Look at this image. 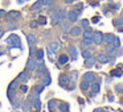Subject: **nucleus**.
<instances>
[{
	"instance_id": "obj_1",
	"label": "nucleus",
	"mask_w": 123,
	"mask_h": 112,
	"mask_svg": "<svg viewBox=\"0 0 123 112\" xmlns=\"http://www.w3.org/2000/svg\"><path fill=\"white\" fill-rule=\"evenodd\" d=\"M66 16H68L66 11H65V9H61V11L56 12V13L52 16V21H53V24H58V22H62V21H64Z\"/></svg>"
},
{
	"instance_id": "obj_2",
	"label": "nucleus",
	"mask_w": 123,
	"mask_h": 112,
	"mask_svg": "<svg viewBox=\"0 0 123 112\" xmlns=\"http://www.w3.org/2000/svg\"><path fill=\"white\" fill-rule=\"evenodd\" d=\"M7 42H8L12 48L21 49V41H20L19 36H16V34H11V36H9V37L7 38Z\"/></svg>"
},
{
	"instance_id": "obj_3",
	"label": "nucleus",
	"mask_w": 123,
	"mask_h": 112,
	"mask_svg": "<svg viewBox=\"0 0 123 112\" xmlns=\"http://www.w3.org/2000/svg\"><path fill=\"white\" fill-rule=\"evenodd\" d=\"M102 41H103V34H102L101 32L93 33V42H94V44L99 45V44H102Z\"/></svg>"
},
{
	"instance_id": "obj_4",
	"label": "nucleus",
	"mask_w": 123,
	"mask_h": 112,
	"mask_svg": "<svg viewBox=\"0 0 123 112\" xmlns=\"http://www.w3.org/2000/svg\"><path fill=\"white\" fill-rule=\"evenodd\" d=\"M78 16H80V12H75V11H70L69 13H68V19H69V21H72V22L77 21Z\"/></svg>"
},
{
	"instance_id": "obj_5",
	"label": "nucleus",
	"mask_w": 123,
	"mask_h": 112,
	"mask_svg": "<svg viewBox=\"0 0 123 112\" xmlns=\"http://www.w3.org/2000/svg\"><path fill=\"white\" fill-rule=\"evenodd\" d=\"M69 32L73 37H77V36H80L82 33V29H81V27H73V28H70Z\"/></svg>"
},
{
	"instance_id": "obj_6",
	"label": "nucleus",
	"mask_w": 123,
	"mask_h": 112,
	"mask_svg": "<svg viewBox=\"0 0 123 112\" xmlns=\"http://www.w3.org/2000/svg\"><path fill=\"white\" fill-rule=\"evenodd\" d=\"M37 69V61H35V59H29L28 61V71H33V70Z\"/></svg>"
},
{
	"instance_id": "obj_7",
	"label": "nucleus",
	"mask_w": 123,
	"mask_h": 112,
	"mask_svg": "<svg viewBox=\"0 0 123 112\" xmlns=\"http://www.w3.org/2000/svg\"><path fill=\"white\" fill-rule=\"evenodd\" d=\"M48 49H49V50H52L53 53H56V51L60 49V44L58 42H50V44H49V46H48Z\"/></svg>"
},
{
	"instance_id": "obj_8",
	"label": "nucleus",
	"mask_w": 123,
	"mask_h": 112,
	"mask_svg": "<svg viewBox=\"0 0 123 112\" xmlns=\"http://www.w3.org/2000/svg\"><path fill=\"white\" fill-rule=\"evenodd\" d=\"M114 38H115V36H112L111 33H107V34H103V41H105L106 44L112 42V41H114Z\"/></svg>"
},
{
	"instance_id": "obj_9",
	"label": "nucleus",
	"mask_w": 123,
	"mask_h": 112,
	"mask_svg": "<svg viewBox=\"0 0 123 112\" xmlns=\"http://www.w3.org/2000/svg\"><path fill=\"white\" fill-rule=\"evenodd\" d=\"M69 50H70V56H72V59H73V61H75V59L78 58V50H77V48H74V46H73V48H70Z\"/></svg>"
},
{
	"instance_id": "obj_10",
	"label": "nucleus",
	"mask_w": 123,
	"mask_h": 112,
	"mask_svg": "<svg viewBox=\"0 0 123 112\" xmlns=\"http://www.w3.org/2000/svg\"><path fill=\"white\" fill-rule=\"evenodd\" d=\"M27 79H28V70L19 74V78H17V80H19V82H27Z\"/></svg>"
},
{
	"instance_id": "obj_11",
	"label": "nucleus",
	"mask_w": 123,
	"mask_h": 112,
	"mask_svg": "<svg viewBox=\"0 0 123 112\" xmlns=\"http://www.w3.org/2000/svg\"><path fill=\"white\" fill-rule=\"evenodd\" d=\"M94 78H95V77H94L93 73H86V74L83 75V79L87 80V82H90V83H93V82H94Z\"/></svg>"
},
{
	"instance_id": "obj_12",
	"label": "nucleus",
	"mask_w": 123,
	"mask_h": 112,
	"mask_svg": "<svg viewBox=\"0 0 123 112\" xmlns=\"http://www.w3.org/2000/svg\"><path fill=\"white\" fill-rule=\"evenodd\" d=\"M8 19H13V20H17L20 17V12H17V11H12V12H9L8 15Z\"/></svg>"
},
{
	"instance_id": "obj_13",
	"label": "nucleus",
	"mask_w": 123,
	"mask_h": 112,
	"mask_svg": "<svg viewBox=\"0 0 123 112\" xmlns=\"http://www.w3.org/2000/svg\"><path fill=\"white\" fill-rule=\"evenodd\" d=\"M68 61H69V57L66 54H62L58 58V65H65V63H68Z\"/></svg>"
},
{
	"instance_id": "obj_14",
	"label": "nucleus",
	"mask_w": 123,
	"mask_h": 112,
	"mask_svg": "<svg viewBox=\"0 0 123 112\" xmlns=\"http://www.w3.org/2000/svg\"><path fill=\"white\" fill-rule=\"evenodd\" d=\"M44 87H45V86H44V84H40V86H36V87H35V98H38V95H40V94L43 92Z\"/></svg>"
},
{
	"instance_id": "obj_15",
	"label": "nucleus",
	"mask_w": 123,
	"mask_h": 112,
	"mask_svg": "<svg viewBox=\"0 0 123 112\" xmlns=\"http://www.w3.org/2000/svg\"><path fill=\"white\" fill-rule=\"evenodd\" d=\"M32 107L35 109H40V107H41V100L38 98H35L33 99V101H32Z\"/></svg>"
},
{
	"instance_id": "obj_16",
	"label": "nucleus",
	"mask_w": 123,
	"mask_h": 112,
	"mask_svg": "<svg viewBox=\"0 0 123 112\" xmlns=\"http://www.w3.org/2000/svg\"><path fill=\"white\" fill-rule=\"evenodd\" d=\"M94 63H95V59H94L93 57H90V58H86V61H85V66H86V67H93Z\"/></svg>"
},
{
	"instance_id": "obj_17",
	"label": "nucleus",
	"mask_w": 123,
	"mask_h": 112,
	"mask_svg": "<svg viewBox=\"0 0 123 112\" xmlns=\"http://www.w3.org/2000/svg\"><path fill=\"white\" fill-rule=\"evenodd\" d=\"M60 80H61V86H66L70 79H69L68 75H61V77H60Z\"/></svg>"
},
{
	"instance_id": "obj_18",
	"label": "nucleus",
	"mask_w": 123,
	"mask_h": 112,
	"mask_svg": "<svg viewBox=\"0 0 123 112\" xmlns=\"http://www.w3.org/2000/svg\"><path fill=\"white\" fill-rule=\"evenodd\" d=\"M91 91H93V94L91 95H95V94H98V91H99V84L98 83H91Z\"/></svg>"
},
{
	"instance_id": "obj_19",
	"label": "nucleus",
	"mask_w": 123,
	"mask_h": 112,
	"mask_svg": "<svg viewBox=\"0 0 123 112\" xmlns=\"http://www.w3.org/2000/svg\"><path fill=\"white\" fill-rule=\"evenodd\" d=\"M41 7H44V6H43V0H38V1H36V3L33 4L32 9H33V11H38Z\"/></svg>"
},
{
	"instance_id": "obj_20",
	"label": "nucleus",
	"mask_w": 123,
	"mask_h": 112,
	"mask_svg": "<svg viewBox=\"0 0 123 112\" xmlns=\"http://www.w3.org/2000/svg\"><path fill=\"white\" fill-rule=\"evenodd\" d=\"M97 59H98V61L101 62V63H106V62H109V61H107V57L105 56V54H98Z\"/></svg>"
},
{
	"instance_id": "obj_21",
	"label": "nucleus",
	"mask_w": 123,
	"mask_h": 112,
	"mask_svg": "<svg viewBox=\"0 0 123 112\" xmlns=\"http://www.w3.org/2000/svg\"><path fill=\"white\" fill-rule=\"evenodd\" d=\"M82 34H83V38H93V32L90 29H86Z\"/></svg>"
},
{
	"instance_id": "obj_22",
	"label": "nucleus",
	"mask_w": 123,
	"mask_h": 112,
	"mask_svg": "<svg viewBox=\"0 0 123 112\" xmlns=\"http://www.w3.org/2000/svg\"><path fill=\"white\" fill-rule=\"evenodd\" d=\"M29 108H31V103L29 101H24V104H23V112H29Z\"/></svg>"
},
{
	"instance_id": "obj_23",
	"label": "nucleus",
	"mask_w": 123,
	"mask_h": 112,
	"mask_svg": "<svg viewBox=\"0 0 123 112\" xmlns=\"http://www.w3.org/2000/svg\"><path fill=\"white\" fill-rule=\"evenodd\" d=\"M27 38H28V44H29V45H32V44L36 42V37L33 34H28Z\"/></svg>"
},
{
	"instance_id": "obj_24",
	"label": "nucleus",
	"mask_w": 123,
	"mask_h": 112,
	"mask_svg": "<svg viewBox=\"0 0 123 112\" xmlns=\"http://www.w3.org/2000/svg\"><path fill=\"white\" fill-rule=\"evenodd\" d=\"M36 57H37V59H44V50L43 49H38L36 51Z\"/></svg>"
},
{
	"instance_id": "obj_25",
	"label": "nucleus",
	"mask_w": 123,
	"mask_h": 112,
	"mask_svg": "<svg viewBox=\"0 0 123 112\" xmlns=\"http://www.w3.org/2000/svg\"><path fill=\"white\" fill-rule=\"evenodd\" d=\"M107 53H109L110 56H114V54L117 53V48H115V46H109V48H107Z\"/></svg>"
},
{
	"instance_id": "obj_26",
	"label": "nucleus",
	"mask_w": 123,
	"mask_h": 112,
	"mask_svg": "<svg viewBox=\"0 0 123 112\" xmlns=\"http://www.w3.org/2000/svg\"><path fill=\"white\" fill-rule=\"evenodd\" d=\"M91 44H93V38H83L82 46H87V45H91Z\"/></svg>"
},
{
	"instance_id": "obj_27",
	"label": "nucleus",
	"mask_w": 123,
	"mask_h": 112,
	"mask_svg": "<svg viewBox=\"0 0 123 112\" xmlns=\"http://www.w3.org/2000/svg\"><path fill=\"white\" fill-rule=\"evenodd\" d=\"M89 86H90V82H87V80L83 79V80H82V83H81V88H82V90H87Z\"/></svg>"
},
{
	"instance_id": "obj_28",
	"label": "nucleus",
	"mask_w": 123,
	"mask_h": 112,
	"mask_svg": "<svg viewBox=\"0 0 123 112\" xmlns=\"http://www.w3.org/2000/svg\"><path fill=\"white\" fill-rule=\"evenodd\" d=\"M82 57L83 58H90L91 57V50H83L82 51Z\"/></svg>"
},
{
	"instance_id": "obj_29",
	"label": "nucleus",
	"mask_w": 123,
	"mask_h": 112,
	"mask_svg": "<svg viewBox=\"0 0 123 112\" xmlns=\"http://www.w3.org/2000/svg\"><path fill=\"white\" fill-rule=\"evenodd\" d=\"M17 86H19V80H13V82L11 83V84H9V88H12V90H16L17 88Z\"/></svg>"
},
{
	"instance_id": "obj_30",
	"label": "nucleus",
	"mask_w": 123,
	"mask_h": 112,
	"mask_svg": "<svg viewBox=\"0 0 123 112\" xmlns=\"http://www.w3.org/2000/svg\"><path fill=\"white\" fill-rule=\"evenodd\" d=\"M114 25L115 27H119V25H123V17H120V19H117L114 21Z\"/></svg>"
},
{
	"instance_id": "obj_31",
	"label": "nucleus",
	"mask_w": 123,
	"mask_h": 112,
	"mask_svg": "<svg viewBox=\"0 0 123 112\" xmlns=\"http://www.w3.org/2000/svg\"><path fill=\"white\" fill-rule=\"evenodd\" d=\"M52 3H53V0H43V6H44V7L50 6Z\"/></svg>"
},
{
	"instance_id": "obj_32",
	"label": "nucleus",
	"mask_w": 123,
	"mask_h": 112,
	"mask_svg": "<svg viewBox=\"0 0 123 112\" xmlns=\"http://www.w3.org/2000/svg\"><path fill=\"white\" fill-rule=\"evenodd\" d=\"M48 84H50V77L46 75V78L44 79V86H48Z\"/></svg>"
},
{
	"instance_id": "obj_33",
	"label": "nucleus",
	"mask_w": 123,
	"mask_h": 112,
	"mask_svg": "<svg viewBox=\"0 0 123 112\" xmlns=\"http://www.w3.org/2000/svg\"><path fill=\"white\" fill-rule=\"evenodd\" d=\"M20 106H21V103H20L19 99H17V100H15V103H13V108H15V109H17Z\"/></svg>"
},
{
	"instance_id": "obj_34",
	"label": "nucleus",
	"mask_w": 123,
	"mask_h": 112,
	"mask_svg": "<svg viewBox=\"0 0 123 112\" xmlns=\"http://www.w3.org/2000/svg\"><path fill=\"white\" fill-rule=\"evenodd\" d=\"M48 57L50 58V61H54V56H53V51L48 49Z\"/></svg>"
},
{
	"instance_id": "obj_35",
	"label": "nucleus",
	"mask_w": 123,
	"mask_h": 112,
	"mask_svg": "<svg viewBox=\"0 0 123 112\" xmlns=\"http://www.w3.org/2000/svg\"><path fill=\"white\" fill-rule=\"evenodd\" d=\"M114 45H115V48H117V46H119V45H120V41H119V38H117V37L114 38Z\"/></svg>"
},
{
	"instance_id": "obj_36",
	"label": "nucleus",
	"mask_w": 123,
	"mask_h": 112,
	"mask_svg": "<svg viewBox=\"0 0 123 112\" xmlns=\"http://www.w3.org/2000/svg\"><path fill=\"white\" fill-rule=\"evenodd\" d=\"M38 22H40V24H46V19L41 16V17H40V20H38Z\"/></svg>"
},
{
	"instance_id": "obj_37",
	"label": "nucleus",
	"mask_w": 123,
	"mask_h": 112,
	"mask_svg": "<svg viewBox=\"0 0 123 112\" xmlns=\"http://www.w3.org/2000/svg\"><path fill=\"white\" fill-rule=\"evenodd\" d=\"M81 24H82V27H87V25H89V21H87V20H82V22H81Z\"/></svg>"
},
{
	"instance_id": "obj_38",
	"label": "nucleus",
	"mask_w": 123,
	"mask_h": 112,
	"mask_svg": "<svg viewBox=\"0 0 123 112\" xmlns=\"http://www.w3.org/2000/svg\"><path fill=\"white\" fill-rule=\"evenodd\" d=\"M62 30H65V32H68V30H69V27H68V24H62Z\"/></svg>"
},
{
	"instance_id": "obj_39",
	"label": "nucleus",
	"mask_w": 123,
	"mask_h": 112,
	"mask_svg": "<svg viewBox=\"0 0 123 112\" xmlns=\"http://www.w3.org/2000/svg\"><path fill=\"white\" fill-rule=\"evenodd\" d=\"M35 27H37V22H36V21H32V22H31V28H35Z\"/></svg>"
},
{
	"instance_id": "obj_40",
	"label": "nucleus",
	"mask_w": 123,
	"mask_h": 112,
	"mask_svg": "<svg viewBox=\"0 0 123 112\" xmlns=\"http://www.w3.org/2000/svg\"><path fill=\"white\" fill-rule=\"evenodd\" d=\"M21 90H23V92H27L28 87H27V86H23V87H21Z\"/></svg>"
},
{
	"instance_id": "obj_41",
	"label": "nucleus",
	"mask_w": 123,
	"mask_h": 112,
	"mask_svg": "<svg viewBox=\"0 0 123 112\" xmlns=\"http://www.w3.org/2000/svg\"><path fill=\"white\" fill-rule=\"evenodd\" d=\"M17 3H19V4H23V3H24V0H17Z\"/></svg>"
},
{
	"instance_id": "obj_42",
	"label": "nucleus",
	"mask_w": 123,
	"mask_h": 112,
	"mask_svg": "<svg viewBox=\"0 0 123 112\" xmlns=\"http://www.w3.org/2000/svg\"><path fill=\"white\" fill-rule=\"evenodd\" d=\"M3 15H6V12H4V11H0V16H3Z\"/></svg>"
},
{
	"instance_id": "obj_43",
	"label": "nucleus",
	"mask_w": 123,
	"mask_h": 112,
	"mask_svg": "<svg viewBox=\"0 0 123 112\" xmlns=\"http://www.w3.org/2000/svg\"><path fill=\"white\" fill-rule=\"evenodd\" d=\"M66 3H73V0H65Z\"/></svg>"
}]
</instances>
